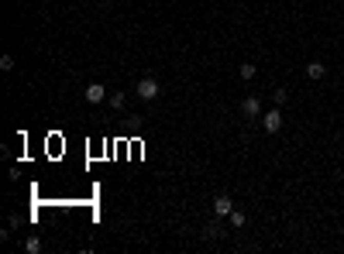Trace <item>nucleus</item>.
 Here are the masks:
<instances>
[{"label": "nucleus", "mask_w": 344, "mask_h": 254, "mask_svg": "<svg viewBox=\"0 0 344 254\" xmlns=\"http://www.w3.org/2000/svg\"><path fill=\"white\" fill-rule=\"evenodd\" d=\"M135 93H138V96H141V100H145V103H151V100H159V79H151V76H145V79H141V82H138V86H135Z\"/></svg>", "instance_id": "obj_1"}, {"label": "nucleus", "mask_w": 344, "mask_h": 254, "mask_svg": "<svg viewBox=\"0 0 344 254\" xmlns=\"http://www.w3.org/2000/svg\"><path fill=\"white\" fill-rule=\"evenodd\" d=\"M241 117H244V120H258V117H262V100H258V96H244V100H241Z\"/></svg>", "instance_id": "obj_2"}, {"label": "nucleus", "mask_w": 344, "mask_h": 254, "mask_svg": "<svg viewBox=\"0 0 344 254\" xmlns=\"http://www.w3.org/2000/svg\"><path fill=\"white\" fill-rule=\"evenodd\" d=\"M262 127L269 131V134H279L282 131V110L275 107V110H269V114H262Z\"/></svg>", "instance_id": "obj_3"}, {"label": "nucleus", "mask_w": 344, "mask_h": 254, "mask_svg": "<svg viewBox=\"0 0 344 254\" xmlns=\"http://www.w3.org/2000/svg\"><path fill=\"white\" fill-rule=\"evenodd\" d=\"M83 96H86V103H103V96H107V90H103V82H90Z\"/></svg>", "instance_id": "obj_4"}, {"label": "nucleus", "mask_w": 344, "mask_h": 254, "mask_svg": "<svg viewBox=\"0 0 344 254\" xmlns=\"http://www.w3.org/2000/svg\"><path fill=\"white\" fill-rule=\"evenodd\" d=\"M231 209H234L231 196H217L214 199V213H217V217H231Z\"/></svg>", "instance_id": "obj_5"}, {"label": "nucleus", "mask_w": 344, "mask_h": 254, "mask_svg": "<svg viewBox=\"0 0 344 254\" xmlns=\"http://www.w3.org/2000/svg\"><path fill=\"white\" fill-rule=\"evenodd\" d=\"M307 76H310V79H323V76H327V66L313 58V62H307Z\"/></svg>", "instance_id": "obj_6"}, {"label": "nucleus", "mask_w": 344, "mask_h": 254, "mask_svg": "<svg viewBox=\"0 0 344 254\" xmlns=\"http://www.w3.org/2000/svg\"><path fill=\"white\" fill-rule=\"evenodd\" d=\"M203 237H206V241H217V237H224V227H220L217 220H214V223H206V230H203Z\"/></svg>", "instance_id": "obj_7"}, {"label": "nucleus", "mask_w": 344, "mask_h": 254, "mask_svg": "<svg viewBox=\"0 0 344 254\" xmlns=\"http://www.w3.org/2000/svg\"><path fill=\"white\" fill-rule=\"evenodd\" d=\"M124 103H127V93H110V107L114 110H124Z\"/></svg>", "instance_id": "obj_8"}, {"label": "nucleus", "mask_w": 344, "mask_h": 254, "mask_svg": "<svg viewBox=\"0 0 344 254\" xmlns=\"http://www.w3.org/2000/svg\"><path fill=\"white\" fill-rule=\"evenodd\" d=\"M24 251H28V254H38V251H42V241H38V237H28V241H24Z\"/></svg>", "instance_id": "obj_9"}, {"label": "nucleus", "mask_w": 344, "mask_h": 254, "mask_svg": "<svg viewBox=\"0 0 344 254\" xmlns=\"http://www.w3.org/2000/svg\"><path fill=\"white\" fill-rule=\"evenodd\" d=\"M272 103H275V107L289 103V90H275V93H272Z\"/></svg>", "instance_id": "obj_10"}, {"label": "nucleus", "mask_w": 344, "mask_h": 254, "mask_svg": "<svg viewBox=\"0 0 344 254\" xmlns=\"http://www.w3.org/2000/svg\"><path fill=\"white\" fill-rule=\"evenodd\" d=\"M255 72L258 69H255L252 62H244V66H241V79H255Z\"/></svg>", "instance_id": "obj_11"}, {"label": "nucleus", "mask_w": 344, "mask_h": 254, "mask_svg": "<svg viewBox=\"0 0 344 254\" xmlns=\"http://www.w3.org/2000/svg\"><path fill=\"white\" fill-rule=\"evenodd\" d=\"M231 223H234V227H244V213H241V209H231Z\"/></svg>", "instance_id": "obj_12"}, {"label": "nucleus", "mask_w": 344, "mask_h": 254, "mask_svg": "<svg viewBox=\"0 0 344 254\" xmlns=\"http://www.w3.org/2000/svg\"><path fill=\"white\" fill-rule=\"evenodd\" d=\"M0 69L11 72V69H14V58H11V55H4V58H0Z\"/></svg>", "instance_id": "obj_13"}]
</instances>
